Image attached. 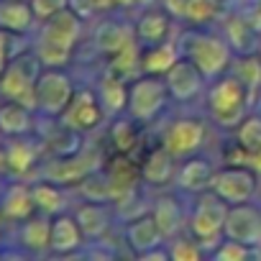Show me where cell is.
I'll return each instance as SVG.
<instances>
[{
  "mask_svg": "<svg viewBox=\"0 0 261 261\" xmlns=\"http://www.w3.org/2000/svg\"><path fill=\"white\" fill-rule=\"evenodd\" d=\"M85 26L87 21H82L69 6L49 16L46 21H41L36 29V39L31 41L41 64L44 67H69L77 46L82 44Z\"/></svg>",
  "mask_w": 261,
  "mask_h": 261,
  "instance_id": "obj_1",
  "label": "cell"
},
{
  "mask_svg": "<svg viewBox=\"0 0 261 261\" xmlns=\"http://www.w3.org/2000/svg\"><path fill=\"white\" fill-rule=\"evenodd\" d=\"M177 46H179L182 57H187L190 62H195L200 67V72L207 77V82L225 74L236 59V51L228 44V39L223 34L213 31L210 26H187L177 36Z\"/></svg>",
  "mask_w": 261,
  "mask_h": 261,
  "instance_id": "obj_2",
  "label": "cell"
},
{
  "mask_svg": "<svg viewBox=\"0 0 261 261\" xmlns=\"http://www.w3.org/2000/svg\"><path fill=\"white\" fill-rule=\"evenodd\" d=\"M251 97L253 92L246 87L243 80H238L233 72H225L215 80L207 82L205 90V115L210 118L213 125L233 130L251 108Z\"/></svg>",
  "mask_w": 261,
  "mask_h": 261,
  "instance_id": "obj_3",
  "label": "cell"
},
{
  "mask_svg": "<svg viewBox=\"0 0 261 261\" xmlns=\"http://www.w3.org/2000/svg\"><path fill=\"white\" fill-rule=\"evenodd\" d=\"M228 202L213 192L205 190L200 195H195V202L190 207V220H187V230L205 246L207 256L210 251L223 241L225 236V218H228Z\"/></svg>",
  "mask_w": 261,
  "mask_h": 261,
  "instance_id": "obj_4",
  "label": "cell"
},
{
  "mask_svg": "<svg viewBox=\"0 0 261 261\" xmlns=\"http://www.w3.org/2000/svg\"><path fill=\"white\" fill-rule=\"evenodd\" d=\"M172 102L169 97V87L167 80L162 74H139L128 82V108L125 113L130 118H136L141 125H151L156 123L167 105Z\"/></svg>",
  "mask_w": 261,
  "mask_h": 261,
  "instance_id": "obj_5",
  "label": "cell"
},
{
  "mask_svg": "<svg viewBox=\"0 0 261 261\" xmlns=\"http://www.w3.org/2000/svg\"><path fill=\"white\" fill-rule=\"evenodd\" d=\"M41 69L44 64L36 57L34 46H23V51H18L6 72L0 74V97L23 102L36 110V82Z\"/></svg>",
  "mask_w": 261,
  "mask_h": 261,
  "instance_id": "obj_6",
  "label": "cell"
},
{
  "mask_svg": "<svg viewBox=\"0 0 261 261\" xmlns=\"http://www.w3.org/2000/svg\"><path fill=\"white\" fill-rule=\"evenodd\" d=\"M207 128H210V118L207 115H195V113L174 115V118H169L162 125L159 144L167 151H172L177 159H187V156H195L205 146Z\"/></svg>",
  "mask_w": 261,
  "mask_h": 261,
  "instance_id": "obj_7",
  "label": "cell"
},
{
  "mask_svg": "<svg viewBox=\"0 0 261 261\" xmlns=\"http://www.w3.org/2000/svg\"><path fill=\"white\" fill-rule=\"evenodd\" d=\"M105 162H108V156L102 149L82 146L77 154H69V156H46L39 167V177L54 179V182L74 190L87 174L102 169Z\"/></svg>",
  "mask_w": 261,
  "mask_h": 261,
  "instance_id": "obj_8",
  "label": "cell"
},
{
  "mask_svg": "<svg viewBox=\"0 0 261 261\" xmlns=\"http://www.w3.org/2000/svg\"><path fill=\"white\" fill-rule=\"evenodd\" d=\"M77 85L67 67H44L36 82V113L44 118H59L72 102Z\"/></svg>",
  "mask_w": 261,
  "mask_h": 261,
  "instance_id": "obj_9",
  "label": "cell"
},
{
  "mask_svg": "<svg viewBox=\"0 0 261 261\" xmlns=\"http://www.w3.org/2000/svg\"><path fill=\"white\" fill-rule=\"evenodd\" d=\"M3 156L11 177H29L34 174L41 162L46 159V146L39 134H26V136H6L3 144Z\"/></svg>",
  "mask_w": 261,
  "mask_h": 261,
  "instance_id": "obj_10",
  "label": "cell"
},
{
  "mask_svg": "<svg viewBox=\"0 0 261 261\" xmlns=\"http://www.w3.org/2000/svg\"><path fill=\"white\" fill-rule=\"evenodd\" d=\"M213 192H218L228 205H238V202H248L256 197L258 192V174L248 167V164H238L230 162L225 167H220L213 177Z\"/></svg>",
  "mask_w": 261,
  "mask_h": 261,
  "instance_id": "obj_11",
  "label": "cell"
},
{
  "mask_svg": "<svg viewBox=\"0 0 261 261\" xmlns=\"http://www.w3.org/2000/svg\"><path fill=\"white\" fill-rule=\"evenodd\" d=\"M59 120L64 125L80 130V134H92V130L102 128L110 118H108V113H105L95 87H77L72 102L64 108Z\"/></svg>",
  "mask_w": 261,
  "mask_h": 261,
  "instance_id": "obj_12",
  "label": "cell"
},
{
  "mask_svg": "<svg viewBox=\"0 0 261 261\" xmlns=\"http://www.w3.org/2000/svg\"><path fill=\"white\" fill-rule=\"evenodd\" d=\"M167 87H169V97L177 105H192L200 97H205L207 90V77L200 72V67L195 62H190L187 57H179L172 69L164 74Z\"/></svg>",
  "mask_w": 261,
  "mask_h": 261,
  "instance_id": "obj_13",
  "label": "cell"
},
{
  "mask_svg": "<svg viewBox=\"0 0 261 261\" xmlns=\"http://www.w3.org/2000/svg\"><path fill=\"white\" fill-rule=\"evenodd\" d=\"M36 210L34 202V190L31 182L26 177H13L11 182H6L0 187V215L8 225H18L26 218H31Z\"/></svg>",
  "mask_w": 261,
  "mask_h": 261,
  "instance_id": "obj_14",
  "label": "cell"
},
{
  "mask_svg": "<svg viewBox=\"0 0 261 261\" xmlns=\"http://www.w3.org/2000/svg\"><path fill=\"white\" fill-rule=\"evenodd\" d=\"M225 238H233V241H241L246 246L261 248V207L253 200L228 207Z\"/></svg>",
  "mask_w": 261,
  "mask_h": 261,
  "instance_id": "obj_15",
  "label": "cell"
},
{
  "mask_svg": "<svg viewBox=\"0 0 261 261\" xmlns=\"http://www.w3.org/2000/svg\"><path fill=\"white\" fill-rule=\"evenodd\" d=\"M179 162H182V159H177V156H174L172 151H167L162 144L151 146V149L139 159V164H141V182H144L146 187H151V190H167V187H172L174 179H177Z\"/></svg>",
  "mask_w": 261,
  "mask_h": 261,
  "instance_id": "obj_16",
  "label": "cell"
},
{
  "mask_svg": "<svg viewBox=\"0 0 261 261\" xmlns=\"http://www.w3.org/2000/svg\"><path fill=\"white\" fill-rule=\"evenodd\" d=\"M151 215L156 218L164 238H174L179 233L187 230V220H190V207L185 205V200L177 195V192H169L167 190H159V195L154 197L151 202Z\"/></svg>",
  "mask_w": 261,
  "mask_h": 261,
  "instance_id": "obj_17",
  "label": "cell"
},
{
  "mask_svg": "<svg viewBox=\"0 0 261 261\" xmlns=\"http://www.w3.org/2000/svg\"><path fill=\"white\" fill-rule=\"evenodd\" d=\"M72 213H74V218H77V223H80L87 241H102L118 220V213H115L113 202L82 200V202L74 205Z\"/></svg>",
  "mask_w": 261,
  "mask_h": 261,
  "instance_id": "obj_18",
  "label": "cell"
},
{
  "mask_svg": "<svg viewBox=\"0 0 261 261\" xmlns=\"http://www.w3.org/2000/svg\"><path fill=\"white\" fill-rule=\"evenodd\" d=\"M223 36L228 39V44L233 46L236 54H251L258 51L261 46V29L253 21L251 13H241V11H228L223 18Z\"/></svg>",
  "mask_w": 261,
  "mask_h": 261,
  "instance_id": "obj_19",
  "label": "cell"
},
{
  "mask_svg": "<svg viewBox=\"0 0 261 261\" xmlns=\"http://www.w3.org/2000/svg\"><path fill=\"white\" fill-rule=\"evenodd\" d=\"M123 238H125V246L130 248V253L134 256H141L151 248H159L167 243L156 218L151 215V210L136 215V218H130L123 223Z\"/></svg>",
  "mask_w": 261,
  "mask_h": 261,
  "instance_id": "obj_20",
  "label": "cell"
},
{
  "mask_svg": "<svg viewBox=\"0 0 261 261\" xmlns=\"http://www.w3.org/2000/svg\"><path fill=\"white\" fill-rule=\"evenodd\" d=\"M130 41H136V29L125 18H115V16H102L92 31V44L97 49V54L102 57H113L120 49H125Z\"/></svg>",
  "mask_w": 261,
  "mask_h": 261,
  "instance_id": "obj_21",
  "label": "cell"
},
{
  "mask_svg": "<svg viewBox=\"0 0 261 261\" xmlns=\"http://www.w3.org/2000/svg\"><path fill=\"white\" fill-rule=\"evenodd\" d=\"M136 29V41L141 46H154V44H164L172 41L177 36H172L174 31V16L164 8V6H149L141 11V16L134 21Z\"/></svg>",
  "mask_w": 261,
  "mask_h": 261,
  "instance_id": "obj_22",
  "label": "cell"
},
{
  "mask_svg": "<svg viewBox=\"0 0 261 261\" xmlns=\"http://www.w3.org/2000/svg\"><path fill=\"white\" fill-rule=\"evenodd\" d=\"M215 167L210 159L205 156H187L179 162V169H177V179H174V187L179 192H187V195H200L205 190L213 187V177H215Z\"/></svg>",
  "mask_w": 261,
  "mask_h": 261,
  "instance_id": "obj_23",
  "label": "cell"
},
{
  "mask_svg": "<svg viewBox=\"0 0 261 261\" xmlns=\"http://www.w3.org/2000/svg\"><path fill=\"white\" fill-rule=\"evenodd\" d=\"M162 6L187 26H213L223 18V11L215 0H162Z\"/></svg>",
  "mask_w": 261,
  "mask_h": 261,
  "instance_id": "obj_24",
  "label": "cell"
},
{
  "mask_svg": "<svg viewBox=\"0 0 261 261\" xmlns=\"http://www.w3.org/2000/svg\"><path fill=\"white\" fill-rule=\"evenodd\" d=\"M39 136L46 146V156H69L85 146V141H82L85 134L64 125L59 118H46V125Z\"/></svg>",
  "mask_w": 261,
  "mask_h": 261,
  "instance_id": "obj_25",
  "label": "cell"
},
{
  "mask_svg": "<svg viewBox=\"0 0 261 261\" xmlns=\"http://www.w3.org/2000/svg\"><path fill=\"white\" fill-rule=\"evenodd\" d=\"M85 233L74 218V213L64 210L51 218V253L57 256H72L85 246Z\"/></svg>",
  "mask_w": 261,
  "mask_h": 261,
  "instance_id": "obj_26",
  "label": "cell"
},
{
  "mask_svg": "<svg viewBox=\"0 0 261 261\" xmlns=\"http://www.w3.org/2000/svg\"><path fill=\"white\" fill-rule=\"evenodd\" d=\"M16 241L29 253H51V218L34 213L16 228Z\"/></svg>",
  "mask_w": 261,
  "mask_h": 261,
  "instance_id": "obj_27",
  "label": "cell"
},
{
  "mask_svg": "<svg viewBox=\"0 0 261 261\" xmlns=\"http://www.w3.org/2000/svg\"><path fill=\"white\" fill-rule=\"evenodd\" d=\"M0 130L3 136H26V134H36V110L16 102V100H6L0 97Z\"/></svg>",
  "mask_w": 261,
  "mask_h": 261,
  "instance_id": "obj_28",
  "label": "cell"
},
{
  "mask_svg": "<svg viewBox=\"0 0 261 261\" xmlns=\"http://www.w3.org/2000/svg\"><path fill=\"white\" fill-rule=\"evenodd\" d=\"M95 90H97V97H100L108 118H115V115L125 113V108H128V80L125 77H120L118 72L105 67L97 85H95Z\"/></svg>",
  "mask_w": 261,
  "mask_h": 261,
  "instance_id": "obj_29",
  "label": "cell"
},
{
  "mask_svg": "<svg viewBox=\"0 0 261 261\" xmlns=\"http://www.w3.org/2000/svg\"><path fill=\"white\" fill-rule=\"evenodd\" d=\"M39 26L31 0H0V29L16 36H26Z\"/></svg>",
  "mask_w": 261,
  "mask_h": 261,
  "instance_id": "obj_30",
  "label": "cell"
},
{
  "mask_svg": "<svg viewBox=\"0 0 261 261\" xmlns=\"http://www.w3.org/2000/svg\"><path fill=\"white\" fill-rule=\"evenodd\" d=\"M139 120L130 118L128 113H120L115 118H110L108 123V144L115 154H130L139 149L141 144V134H139Z\"/></svg>",
  "mask_w": 261,
  "mask_h": 261,
  "instance_id": "obj_31",
  "label": "cell"
},
{
  "mask_svg": "<svg viewBox=\"0 0 261 261\" xmlns=\"http://www.w3.org/2000/svg\"><path fill=\"white\" fill-rule=\"evenodd\" d=\"M31 190H34L36 210L49 215V218H54V215H59L69 207V187H64L54 179L39 177L36 182H31Z\"/></svg>",
  "mask_w": 261,
  "mask_h": 261,
  "instance_id": "obj_32",
  "label": "cell"
},
{
  "mask_svg": "<svg viewBox=\"0 0 261 261\" xmlns=\"http://www.w3.org/2000/svg\"><path fill=\"white\" fill-rule=\"evenodd\" d=\"M179 46L177 39L164 41V44H154V46H144L141 51V74H167L172 69V64L179 59Z\"/></svg>",
  "mask_w": 261,
  "mask_h": 261,
  "instance_id": "obj_33",
  "label": "cell"
},
{
  "mask_svg": "<svg viewBox=\"0 0 261 261\" xmlns=\"http://www.w3.org/2000/svg\"><path fill=\"white\" fill-rule=\"evenodd\" d=\"M141 51H144V46L139 41H130L125 49H120L118 54L108 57V64L105 67L113 69V72H118L120 77H125L130 82L134 77L141 74Z\"/></svg>",
  "mask_w": 261,
  "mask_h": 261,
  "instance_id": "obj_34",
  "label": "cell"
},
{
  "mask_svg": "<svg viewBox=\"0 0 261 261\" xmlns=\"http://www.w3.org/2000/svg\"><path fill=\"white\" fill-rule=\"evenodd\" d=\"M233 141L243 154H253L261 149V115L258 113H248L233 128Z\"/></svg>",
  "mask_w": 261,
  "mask_h": 261,
  "instance_id": "obj_35",
  "label": "cell"
},
{
  "mask_svg": "<svg viewBox=\"0 0 261 261\" xmlns=\"http://www.w3.org/2000/svg\"><path fill=\"white\" fill-rule=\"evenodd\" d=\"M82 200H97V202H115V192H113V185L105 174V169H97L92 174H87L77 187Z\"/></svg>",
  "mask_w": 261,
  "mask_h": 261,
  "instance_id": "obj_36",
  "label": "cell"
},
{
  "mask_svg": "<svg viewBox=\"0 0 261 261\" xmlns=\"http://www.w3.org/2000/svg\"><path fill=\"white\" fill-rule=\"evenodd\" d=\"M238 80L246 82V87L251 92H256L261 87V54L258 51H251V54H238L230 64V69Z\"/></svg>",
  "mask_w": 261,
  "mask_h": 261,
  "instance_id": "obj_37",
  "label": "cell"
},
{
  "mask_svg": "<svg viewBox=\"0 0 261 261\" xmlns=\"http://www.w3.org/2000/svg\"><path fill=\"white\" fill-rule=\"evenodd\" d=\"M169 258H174V261H200L207 251H205V246L190 233V230H185V233H179V236H174V238H169Z\"/></svg>",
  "mask_w": 261,
  "mask_h": 261,
  "instance_id": "obj_38",
  "label": "cell"
},
{
  "mask_svg": "<svg viewBox=\"0 0 261 261\" xmlns=\"http://www.w3.org/2000/svg\"><path fill=\"white\" fill-rule=\"evenodd\" d=\"M256 251H258V248L246 246V243H241V241H233V238H225V236H223V241L210 251V256L218 258V261H243V258L253 256Z\"/></svg>",
  "mask_w": 261,
  "mask_h": 261,
  "instance_id": "obj_39",
  "label": "cell"
},
{
  "mask_svg": "<svg viewBox=\"0 0 261 261\" xmlns=\"http://www.w3.org/2000/svg\"><path fill=\"white\" fill-rule=\"evenodd\" d=\"M82 21H95L97 18V13L105 8V6H110V0H69V3H67Z\"/></svg>",
  "mask_w": 261,
  "mask_h": 261,
  "instance_id": "obj_40",
  "label": "cell"
},
{
  "mask_svg": "<svg viewBox=\"0 0 261 261\" xmlns=\"http://www.w3.org/2000/svg\"><path fill=\"white\" fill-rule=\"evenodd\" d=\"M16 39H21V36H16V34H11V31H6V29H0V74L6 72V67H8V64L13 62V57L18 54Z\"/></svg>",
  "mask_w": 261,
  "mask_h": 261,
  "instance_id": "obj_41",
  "label": "cell"
},
{
  "mask_svg": "<svg viewBox=\"0 0 261 261\" xmlns=\"http://www.w3.org/2000/svg\"><path fill=\"white\" fill-rule=\"evenodd\" d=\"M67 3H69V0H31V6H34V11H36L39 23L46 21L49 16L59 13L62 8H67Z\"/></svg>",
  "mask_w": 261,
  "mask_h": 261,
  "instance_id": "obj_42",
  "label": "cell"
},
{
  "mask_svg": "<svg viewBox=\"0 0 261 261\" xmlns=\"http://www.w3.org/2000/svg\"><path fill=\"white\" fill-rule=\"evenodd\" d=\"M243 164H248V167L261 177V149H258V151H253V154H243Z\"/></svg>",
  "mask_w": 261,
  "mask_h": 261,
  "instance_id": "obj_43",
  "label": "cell"
},
{
  "mask_svg": "<svg viewBox=\"0 0 261 261\" xmlns=\"http://www.w3.org/2000/svg\"><path fill=\"white\" fill-rule=\"evenodd\" d=\"M215 3H218V8L223 11V16L228 13V11H233L238 3H241V0H215Z\"/></svg>",
  "mask_w": 261,
  "mask_h": 261,
  "instance_id": "obj_44",
  "label": "cell"
},
{
  "mask_svg": "<svg viewBox=\"0 0 261 261\" xmlns=\"http://www.w3.org/2000/svg\"><path fill=\"white\" fill-rule=\"evenodd\" d=\"M6 177H11V174H8V167H6V156H3V149H0V187L6 185Z\"/></svg>",
  "mask_w": 261,
  "mask_h": 261,
  "instance_id": "obj_45",
  "label": "cell"
},
{
  "mask_svg": "<svg viewBox=\"0 0 261 261\" xmlns=\"http://www.w3.org/2000/svg\"><path fill=\"white\" fill-rule=\"evenodd\" d=\"M141 0H113V6L115 8H134V6H139Z\"/></svg>",
  "mask_w": 261,
  "mask_h": 261,
  "instance_id": "obj_46",
  "label": "cell"
},
{
  "mask_svg": "<svg viewBox=\"0 0 261 261\" xmlns=\"http://www.w3.org/2000/svg\"><path fill=\"white\" fill-rule=\"evenodd\" d=\"M6 225H8V223L3 220V215H0V243H3V228H6Z\"/></svg>",
  "mask_w": 261,
  "mask_h": 261,
  "instance_id": "obj_47",
  "label": "cell"
},
{
  "mask_svg": "<svg viewBox=\"0 0 261 261\" xmlns=\"http://www.w3.org/2000/svg\"><path fill=\"white\" fill-rule=\"evenodd\" d=\"M3 139H6V136H3V130H0V144H3Z\"/></svg>",
  "mask_w": 261,
  "mask_h": 261,
  "instance_id": "obj_48",
  "label": "cell"
},
{
  "mask_svg": "<svg viewBox=\"0 0 261 261\" xmlns=\"http://www.w3.org/2000/svg\"><path fill=\"white\" fill-rule=\"evenodd\" d=\"M258 54H261V46H258Z\"/></svg>",
  "mask_w": 261,
  "mask_h": 261,
  "instance_id": "obj_49",
  "label": "cell"
}]
</instances>
